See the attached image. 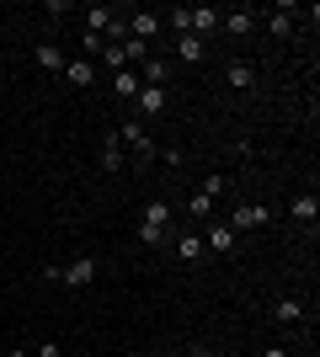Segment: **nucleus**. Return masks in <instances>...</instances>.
<instances>
[{"label":"nucleus","instance_id":"nucleus-24","mask_svg":"<svg viewBox=\"0 0 320 357\" xmlns=\"http://www.w3.org/2000/svg\"><path fill=\"white\" fill-rule=\"evenodd\" d=\"M32 357H59V342H38V347H32Z\"/></svg>","mask_w":320,"mask_h":357},{"label":"nucleus","instance_id":"nucleus-2","mask_svg":"<svg viewBox=\"0 0 320 357\" xmlns=\"http://www.w3.org/2000/svg\"><path fill=\"white\" fill-rule=\"evenodd\" d=\"M118 144L128 149V160H134V171H150V165H155V155H160L155 134H150V128H144L139 118H123V128H118Z\"/></svg>","mask_w":320,"mask_h":357},{"label":"nucleus","instance_id":"nucleus-21","mask_svg":"<svg viewBox=\"0 0 320 357\" xmlns=\"http://www.w3.org/2000/svg\"><path fill=\"white\" fill-rule=\"evenodd\" d=\"M257 27H267L273 38H294V16H283V11H267V22H257Z\"/></svg>","mask_w":320,"mask_h":357},{"label":"nucleus","instance_id":"nucleus-12","mask_svg":"<svg viewBox=\"0 0 320 357\" xmlns=\"http://www.w3.org/2000/svg\"><path fill=\"white\" fill-rule=\"evenodd\" d=\"M64 80H70L75 91L96 86V64H91V59H64Z\"/></svg>","mask_w":320,"mask_h":357},{"label":"nucleus","instance_id":"nucleus-14","mask_svg":"<svg viewBox=\"0 0 320 357\" xmlns=\"http://www.w3.org/2000/svg\"><path fill=\"white\" fill-rule=\"evenodd\" d=\"M289 219H294V224H315V219H320V197H315V192H299V197L289 203Z\"/></svg>","mask_w":320,"mask_h":357},{"label":"nucleus","instance_id":"nucleus-22","mask_svg":"<svg viewBox=\"0 0 320 357\" xmlns=\"http://www.w3.org/2000/svg\"><path fill=\"white\" fill-rule=\"evenodd\" d=\"M198 192H203V197H213V203H219V197L229 192V181L219 176V171H213V176H203V187H198Z\"/></svg>","mask_w":320,"mask_h":357},{"label":"nucleus","instance_id":"nucleus-3","mask_svg":"<svg viewBox=\"0 0 320 357\" xmlns=\"http://www.w3.org/2000/svg\"><path fill=\"white\" fill-rule=\"evenodd\" d=\"M224 224L235 235H241V229H261V224H273V208H267V203H235Z\"/></svg>","mask_w":320,"mask_h":357},{"label":"nucleus","instance_id":"nucleus-9","mask_svg":"<svg viewBox=\"0 0 320 357\" xmlns=\"http://www.w3.org/2000/svg\"><path fill=\"white\" fill-rule=\"evenodd\" d=\"M134 118H160L166 112V86H139V96H134Z\"/></svg>","mask_w":320,"mask_h":357},{"label":"nucleus","instance_id":"nucleus-10","mask_svg":"<svg viewBox=\"0 0 320 357\" xmlns=\"http://www.w3.org/2000/svg\"><path fill=\"white\" fill-rule=\"evenodd\" d=\"M32 64H38V70H48V75H64V48L43 38V43L32 48Z\"/></svg>","mask_w":320,"mask_h":357},{"label":"nucleus","instance_id":"nucleus-20","mask_svg":"<svg viewBox=\"0 0 320 357\" xmlns=\"http://www.w3.org/2000/svg\"><path fill=\"white\" fill-rule=\"evenodd\" d=\"M187 219H192V224H213V197L192 192V197H187Z\"/></svg>","mask_w":320,"mask_h":357},{"label":"nucleus","instance_id":"nucleus-6","mask_svg":"<svg viewBox=\"0 0 320 357\" xmlns=\"http://www.w3.org/2000/svg\"><path fill=\"white\" fill-rule=\"evenodd\" d=\"M235 245H241V235H235L229 224H203V251H213V256H235Z\"/></svg>","mask_w":320,"mask_h":357},{"label":"nucleus","instance_id":"nucleus-25","mask_svg":"<svg viewBox=\"0 0 320 357\" xmlns=\"http://www.w3.org/2000/svg\"><path fill=\"white\" fill-rule=\"evenodd\" d=\"M171 357H208V352H203V347H192V352H171Z\"/></svg>","mask_w":320,"mask_h":357},{"label":"nucleus","instance_id":"nucleus-1","mask_svg":"<svg viewBox=\"0 0 320 357\" xmlns=\"http://www.w3.org/2000/svg\"><path fill=\"white\" fill-rule=\"evenodd\" d=\"M171 235H176V203L171 197H150L144 219H139V240L144 245H171Z\"/></svg>","mask_w":320,"mask_h":357},{"label":"nucleus","instance_id":"nucleus-27","mask_svg":"<svg viewBox=\"0 0 320 357\" xmlns=\"http://www.w3.org/2000/svg\"><path fill=\"white\" fill-rule=\"evenodd\" d=\"M11 357H32V352H27V347H11Z\"/></svg>","mask_w":320,"mask_h":357},{"label":"nucleus","instance_id":"nucleus-4","mask_svg":"<svg viewBox=\"0 0 320 357\" xmlns=\"http://www.w3.org/2000/svg\"><path fill=\"white\" fill-rule=\"evenodd\" d=\"M96 272H102V267H96V256H75V261H64V267H59V283L64 288H91Z\"/></svg>","mask_w":320,"mask_h":357},{"label":"nucleus","instance_id":"nucleus-7","mask_svg":"<svg viewBox=\"0 0 320 357\" xmlns=\"http://www.w3.org/2000/svg\"><path fill=\"white\" fill-rule=\"evenodd\" d=\"M251 32H257V11L235 6V11L219 16V38H251Z\"/></svg>","mask_w":320,"mask_h":357},{"label":"nucleus","instance_id":"nucleus-26","mask_svg":"<svg viewBox=\"0 0 320 357\" xmlns=\"http://www.w3.org/2000/svg\"><path fill=\"white\" fill-rule=\"evenodd\" d=\"M261 357H289V352H283V347H267V352H261Z\"/></svg>","mask_w":320,"mask_h":357},{"label":"nucleus","instance_id":"nucleus-18","mask_svg":"<svg viewBox=\"0 0 320 357\" xmlns=\"http://www.w3.org/2000/svg\"><path fill=\"white\" fill-rule=\"evenodd\" d=\"M112 16H118L112 6H86V32H96V38H102V32L112 27Z\"/></svg>","mask_w":320,"mask_h":357},{"label":"nucleus","instance_id":"nucleus-13","mask_svg":"<svg viewBox=\"0 0 320 357\" xmlns=\"http://www.w3.org/2000/svg\"><path fill=\"white\" fill-rule=\"evenodd\" d=\"M273 320H277V326H299V320H305V298H299V294L277 298V304H273Z\"/></svg>","mask_w":320,"mask_h":357},{"label":"nucleus","instance_id":"nucleus-11","mask_svg":"<svg viewBox=\"0 0 320 357\" xmlns=\"http://www.w3.org/2000/svg\"><path fill=\"white\" fill-rule=\"evenodd\" d=\"M176 59H182V64H203V59H208V38L182 32V38H176Z\"/></svg>","mask_w":320,"mask_h":357},{"label":"nucleus","instance_id":"nucleus-19","mask_svg":"<svg viewBox=\"0 0 320 357\" xmlns=\"http://www.w3.org/2000/svg\"><path fill=\"white\" fill-rule=\"evenodd\" d=\"M123 165H128V149H123L118 134H112V139L102 144V171H123Z\"/></svg>","mask_w":320,"mask_h":357},{"label":"nucleus","instance_id":"nucleus-23","mask_svg":"<svg viewBox=\"0 0 320 357\" xmlns=\"http://www.w3.org/2000/svg\"><path fill=\"white\" fill-rule=\"evenodd\" d=\"M155 160H166V165H176V171H182V165H187V149H160Z\"/></svg>","mask_w":320,"mask_h":357},{"label":"nucleus","instance_id":"nucleus-8","mask_svg":"<svg viewBox=\"0 0 320 357\" xmlns=\"http://www.w3.org/2000/svg\"><path fill=\"white\" fill-rule=\"evenodd\" d=\"M171 251L182 256L187 267H198L203 256H208V251H203V235H198V229H176V235H171Z\"/></svg>","mask_w":320,"mask_h":357},{"label":"nucleus","instance_id":"nucleus-16","mask_svg":"<svg viewBox=\"0 0 320 357\" xmlns=\"http://www.w3.org/2000/svg\"><path fill=\"white\" fill-rule=\"evenodd\" d=\"M166 80H171V64L166 59H155V54H150V59L139 64V86H166Z\"/></svg>","mask_w":320,"mask_h":357},{"label":"nucleus","instance_id":"nucleus-15","mask_svg":"<svg viewBox=\"0 0 320 357\" xmlns=\"http://www.w3.org/2000/svg\"><path fill=\"white\" fill-rule=\"evenodd\" d=\"M224 80H229V91H257V64L235 59V64L224 70Z\"/></svg>","mask_w":320,"mask_h":357},{"label":"nucleus","instance_id":"nucleus-17","mask_svg":"<svg viewBox=\"0 0 320 357\" xmlns=\"http://www.w3.org/2000/svg\"><path fill=\"white\" fill-rule=\"evenodd\" d=\"M112 96H118V102H134L139 96V70H118L112 75Z\"/></svg>","mask_w":320,"mask_h":357},{"label":"nucleus","instance_id":"nucleus-5","mask_svg":"<svg viewBox=\"0 0 320 357\" xmlns=\"http://www.w3.org/2000/svg\"><path fill=\"white\" fill-rule=\"evenodd\" d=\"M166 32V11H134L128 16V38H139V43H155Z\"/></svg>","mask_w":320,"mask_h":357}]
</instances>
